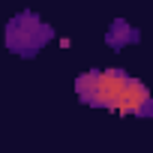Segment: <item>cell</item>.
I'll return each instance as SVG.
<instances>
[{
	"mask_svg": "<svg viewBox=\"0 0 153 153\" xmlns=\"http://www.w3.org/2000/svg\"><path fill=\"white\" fill-rule=\"evenodd\" d=\"M129 78L132 75H126L123 69H90L75 78V93L93 108H117Z\"/></svg>",
	"mask_w": 153,
	"mask_h": 153,
	"instance_id": "1",
	"label": "cell"
},
{
	"mask_svg": "<svg viewBox=\"0 0 153 153\" xmlns=\"http://www.w3.org/2000/svg\"><path fill=\"white\" fill-rule=\"evenodd\" d=\"M51 36H54L51 24H45V21H42L36 12H30V9L12 15V18L6 21V30H3L6 48H9L12 54H18V57H27V60L36 57V54L51 42Z\"/></svg>",
	"mask_w": 153,
	"mask_h": 153,
	"instance_id": "2",
	"label": "cell"
},
{
	"mask_svg": "<svg viewBox=\"0 0 153 153\" xmlns=\"http://www.w3.org/2000/svg\"><path fill=\"white\" fill-rule=\"evenodd\" d=\"M114 111L135 114V117H153V96H150L147 84L138 81V78H129V84H126V90H123V96H120Z\"/></svg>",
	"mask_w": 153,
	"mask_h": 153,
	"instance_id": "3",
	"label": "cell"
},
{
	"mask_svg": "<svg viewBox=\"0 0 153 153\" xmlns=\"http://www.w3.org/2000/svg\"><path fill=\"white\" fill-rule=\"evenodd\" d=\"M138 39H141V33H138V27H132L129 21H123V18H114V21L108 24L105 45H108L111 51H123L126 45H135Z\"/></svg>",
	"mask_w": 153,
	"mask_h": 153,
	"instance_id": "4",
	"label": "cell"
}]
</instances>
